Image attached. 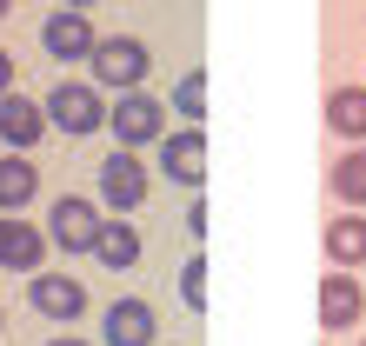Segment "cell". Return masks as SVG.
I'll return each mask as SVG.
<instances>
[{
  "instance_id": "cb8c5ba5",
  "label": "cell",
  "mask_w": 366,
  "mask_h": 346,
  "mask_svg": "<svg viewBox=\"0 0 366 346\" xmlns=\"http://www.w3.org/2000/svg\"><path fill=\"white\" fill-rule=\"evenodd\" d=\"M7 7H14V0H0V20H7Z\"/></svg>"
},
{
  "instance_id": "277c9868",
  "label": "cell",
  "mask_w": 366,
  "mask_h": 346,
  "mask_svg": "<svg viewBox=\"0 0 366 346\" xmlns=\"http://www.w3.org/2000/svg\"><path fill=\"white\" fill-rule=\"evenodd\" d=\"M107 120H114V140H120V147H154V140L167 134V100L140 94V86H127Z\"/></svg>"
},
{
  "instance_id": "484cf974",
  "label": "cell",
  "mask_w": 366,
  "mask_h": 346,
  "mask_svg": "<svg viewBox=\"0 0 366 346\" xmlns=\"http://www.w3.org/2000/svg\"><path fill=\"white\" fill-rule=\"evenodd\" d=\"M360 346H366V340H360Z\"/></svg>"
},
{
  "instance_id": "6da1fadb",
  "label": "cell",
  "mask_w": 366,
  "mask_h": 346,
  "mask_svg": "<svg viewBox=\"0 0 366 346\" xmlns=\"http://www.w3.org/2000/svg\"><path fill=\"white\" fill-rule=\"evenodd\" d=\"M40 107H47V127H60V134H94V127H107V94L94 80H54V94Z\"/></svg>"
},
{
  "instance_id": "7a4b0ae2",
  "label": "cell",
  "mask_w": 366,
  "mask_h": 346,
  "mask_svg": "<svg viewBox=\"0 0 366 346\" xmlns=\"http://www.w3.org/2000/svg\"><path fill=\"white\" fill-rule=\"evenodd\" d=\"M87 67H94V86L107 94H127V86H140L147 80V40H134V34H114V40H94V54H87Z\"/></svg>"
},
{
  "instance_id": "44dd1931",
  "label": "cell",
  "mask_w": 366,
  "mask_h": 346,
  "mask_svg": "<svg viewBox=\"0 0 366 346\" xmlns=\"http://www.w3.org/2000/svg\"><path fill=\"white\" fill-rule=\"evenodd\" d=\"M47 346H87V340H74V333H60V340H47Z\"/></svg>"
},
{
  "instance_id": "8fae6325",
  "label": "cell",
  "mask_w": 366,
  "mask_h": 346,
  "mask_svg": "<svg viewBox=\"0 0 366 346\" xmlns=\"http://www.w3.org/2000/svg\"><path fill=\"white\" fill-rule=\"evenodd\" d=\"M107 346H154V307L147 300H114L107 307Z\"/></svg>"
},
{
  "instance_id": "2e32d148",
  "label": "cell",
  "mask_w": 366,
  "mask_h": 346,
  "mask_svg": "<svg viewBox=\"0 0 366 346\" xmlns=\"http://www.w3.org/2000/svg\"><path fill=\"white\" fill-rule=\"evenodd\" d=\"M327 127L347 140H366V86H333L327 94Z\"/></svg>"
},
{
  "instance_id": "30bf717a",
  "label": "cell",
  "mask_w": 366,
  "mask_h": 346,
  "mask_svg": "<svg viewBox=\"0 0 366 346\" xmlns=\"http://www.w3.org/2000/svg\"><path fill=\"white\" fill-rule=\"evenodd\" d=\"M40 134H47V107L7 86V94H0V140H7L14 154H27V147H40Z\"/></svg>"
},
{
  "instance_id": "4fadbf2b",
  "label": "cell",
  "mask_w": 366,
  "mask_h": 346,
  "mask_svg": "<svg viewBox=\"0 0 366 346\" xmlns=\"http://www.w3.org/2000/svg\"><path fill=\"white\" fill-rule=\"evenodd\" d=\"M40 260H47V233L27 227V220H7V247H0V267H14V273H40Z\"/></svg>"
},
{
  "instance_id": "8992f818",
  "label": "cell",
  "mask_w": 366,
  "mask_h": 346,
  "mask_svg": "<svg viewBox=\"0 0 366 346\" xmlns=\"http://www.w3.org/2000/svg\"><path fill=\"white\" fill-rule=\"evenodd\" d=\"M160 173L174 187H200L207 180V134H200V120H187L180 134H160Z\"/></svg>"
},
{
  "instance_id": "9a60e30c",
  "label": "cell",
  "mask_w": 366,
  "mask_h": 346,
  "mask_svg": "<svg viewBox=\"0 0 366 346\" xmlns=\"http://www.w3.org/2000/svg\"><path fill=\"white\" fill-rule=\"evenodd\" d=\"M94 260L100 267H114V273H127L140 260V233L127 227V220H100V233H94Z\"/></svg>"
},
{
  "instance_id": "d4e9b609",
  "label": "cell",
  "mask_w": 366,
  "mask_h": 346,
  "mask_svg": "<svg viewBox=\"0 0 366 346\" xmlns=\"http://www.w3.org/2000/svg\"><path fill=\"white\" fill-rule=\"evenodd\" d=\"M0 327H7V307H0Z\"/></svg>"
},
{
  "instance_id": "ba28073f",
  "label": "cell",
  "mask_w": 366,
  "mask_h": 346,
  "mask_svg": "<svg viewBox=\"0 0 366 346\" xmlns=\"http://www.w3.org/2000/svg\"><path fill=\"white\" fill-rule=\"evenodd\" d=\"M27 300H34L40 320H60V327L87 313V287H80L74 273H34V280H27Z\"/></svg>"
},
{
  "instance_id": "9c48e42d",
  "label": "cell",
  "mask_w": 366,
  "mask_h": 346,
  "mask_svg": "<svg viewBox=\"0 0 366 346\" xmlns=\"http://www.w3.org/2000/svg\"><path fill=\"white\" fill-rule=\"evenodd\" d=\"M94 20H87V7H60V14H47V27H40V47H47L54 60H87L94 54Z\"/></svg>"
},
{
  "instance_id": "603a6c76",
  "label": "cell",
  "mask_w": 366,
  "mask_h": 346,
  "mask_svg": "<svg viewBox=\"0 0 366 346\" xmlns=\"http://www.w3.org/2000/svg\"><path fill=\"white\" fill-rule=\"evenodd\" d=\"M0 247H7V220H0Z\"/></svg>"
},
{
  "instance_id": "7c38bea8",
  "label": "cell",
  "mask_w": 366,
  "mask_h": 346,
  "mask_svg": "<svg viewBox=\"0 0 366 346\" xmlns=\"http://www.w3.org/2000/svg\"><path fill=\"white\" fill-rule=\"evenodd\" d=\"M327 260L333 267H366V220L347 207L340 220H327Z\"/></svg>"
},
{
  "instance_id": "7402d4cb",
  "label": "cell",
  "mask_w": 366,
  "mask_h": 346,
  "mask_svg": "<svg viewBox=\"0 0 366 346\" xmlns=\"http://www.w3.org/2000/svg\"><path fill=\"white\" fill-rule=\"evenodd\" d=\"M60 7H94V0H60Z\"/></svg>"
},
{
  "instance_id": "5b68a950",
  "label": "cell",
  "mask_w": 366,
  "mask_h": 346,
  "mask_svg": "<svg viewBox=\"0 0 366 346\" xmlns=\"http://www.w3.org/2000/svg\"><path fill=\"white\" fill-rule=\"evenodd\" d=\"M147 167H140V147H120V154H107L100 160V207H114V213H134L147 200Z\"/></svg>"
},
{
  "instance_id": "3957f363",
  "label": "cell",
  "mask_w": 366,
  "mask_h": 346,
  "mask_svg": "<svg viewBox=\"0 0 366 346\" xmlns=\"http://www.w3.org/2000/svg\"><path fill=\"white\" fill-rule=\"evenodd\" d=\"M94 233H100V200H87V193H60L54 213H47V247L94 253Z\"/></svg>"
},
{
  "instance_id": "ac0fdd59",
  "label": "cell",
  "mask_w": 366,
  "mask_h": 346,
  "mask_svg": "<svg viewBox=\"0 0 366 346\" xmlns=\"http://www.w3.org/2000/svg\"><path fill=\"white\" fill-rule=\"evenodd\" d=\"M174 107H180L187 120H200V114H207V74H187V80L174 86Z\"/></svg>"
},
{
  "instance_id": "52a82bcc",
  "label": "cell",
  "mask_w": 366,
  "mask_h": 346,
  "mask_svg": "<svg viewBox=\"0 0 366 346\" xmlns=\"http://www.w3.org/2000/svg\"><path fill=\"white\" fill-rule=\"evenodd\" d=\"M360 313H366V287L353 280V267H333L320 280V327L347 333V327H360Z\"/></svg>"
},
{
  "instance_id": "d6986e66",
  "label": "cell",
  "mask_w": 366,
  "mask_h": 346,
  "mask_svg": "<svg viewBox=\"0 0 366 346\" xmlns=\"http://www.w3.org/2000/svg\"><path fill=\"white\" fill-rule=\"evenodd\" d=\"M180 300L193 313H207V260H187V273H180Z\"/></svg>"
},
{
  "instance_id": "5bb4252c",
  "label": "cell",
  "mask_w": 366,
  "mask_h": 346,
  "mask_svg": "<svg viewBox=\"0 0 366 346\" xmlns=\"http://www.w3.org/2000/svg\"><path fill=\"white\" fill-rule=\"evenodd\" d=\"M34 193H40V167L27 154H7L0 160V213H20Z\"/></svg>"
},
{
  "instance_id": "e0dca14e",
  "label": "cell",
  "mask_w": 366,
  "mask_h": 346,
  "mask_svg": "<svg viewBox=\"0 0 366 346\" xmlns=\"http://www.w3.org/2000/svg\"><path fill=\"white\" fill-rule=\"evenodd\" d=\"M327 187H333V200H340V207H366V147H353V154H340V160H333Z\"/></svg>"
},
{
  "instance_id": "ffe728a7",
  "label": "cell",
  "mask_w": 366,
  "mask_h": 346,
  "mask_svg": "<svg viewBox=\"0 0 366 346\" xmlns=\"http://www.w3.org/2000/svg\"><path fill=\"white\" fill-rule=\"evenodd\" d=\"M7 86H14V54L0 47V94H7Z\"/></svg>"
},
{
  "instance_id": "4316f807",
  "label": "cell",
  "mask_w": 366,
  "mask_h": 346,
  "mask_svg": "<svg viewBox=\"0 0 366 346\" xmlns=\"http://www.w3.org/2000/svg\"><path fill=\"white\" fill-rule=\"evenodd\" d=\"M154 346H160V340H154Z\"/></svg>"
}]
</instances>
